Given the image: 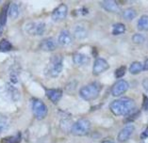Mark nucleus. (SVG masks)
Listing matches in <instances>:
<instances>
[{
    "instance_id": "f257e3e1",
    "label": "nucleus",
    "mask_w": 148,
    "mask_h": 143,
    "mask_svg": "<svg viewBox=\"0 0 148 143\" xmlns=\"http://www.w3.org/2000/svg\"><path fill=\"white\" fill-rule=\"evenodd\" d=\"M136 104L130 98H121L110 103V109L115 116H127L134 111Z\"/></svg>"
},
{
    "instance_id": "f03ea898",
    "label": "nucleus",
    "mask_w": 148,
    "mask_h": 143,
    "mask_svg": "<svg viewBox=\"0 0 148 143\" xmlns=\"http://www.w3.org/2000/svg\"><path fill=\"white\" fill-rule=\"evenodd\" d=\"M63 69V59L60 55L53 56L45 68V73L47 76L55 78L58 77Z\"/></svg>"
},
{
    "instance_id": "7ed1b4c3",
    "label": "nucleus",
    "mask_w": 148,
    "mask_h": 143,
    "mask_svg": "<svg viewBox=\"0 0 148 143\" xmlns=\"http://www.w3.org/2000/svg\"><path fill=\"white\" fill-rule=\"evenodd\" d=\"M101 91V85L98 82H92L84 86L79 91V94L86 101H92L99 96Z\"/></svg>"
},
{
    "instance_id": "20e7f679",
    "label": "nucleus",
    "mask_w": 148,
    "mask_h": 143,
    "mask_svg": "<svg viewBox=\"0 0 148 143\" xmlns=\"http://www.w3.org/2000/svg\"><path fill=\"white\" fill-rule=\"evenodd\" d=\"M91 129V123L87 119H80L72 125L71 133L77 137H84L88 135Z\"/></svg>"
},
{
    "instance_id": "39448f33",
    "label": "nucleus",
    "mask_w": 148,
    "mask_h": 143,
    "mask_svg": "<svg viewBox=\"0 0 148 143\" xmlns=\"http://www.w3.org/2000/svg\"><path fill=\"white\" fill-rule=\"evenodd\" d=\"M31 107L33 115L37 120L45 119L47 115V107L42 100L34 98L31 102Z\"/></svg>"
},
{
    "instance_id": "423d86ee",
    "label": "nucleus",
    "mask_w": 148,
    "mask_h": 143,
    "mask_svg": "<svg viewBox=\"0 0 148 143\" xmlns=\"http://www.w3.org/2000/svg\"><path fill=\"white\" fill-rule=\"evenodd\" d=\"M26 31L33 36H42L45 31V24L44 22H30L26 25Z\"/></svg>"
},
{
    "instance_id": "0eeeda50",
    "label": "nucleus",
    "mask_w": 148,
    "mask_h": 143,
    "mask_svg": "<svg viewBox=\"0 0 148 143\" xmlns=\"http://www.w3.org/2000/svg\"><path fill=\"white\" fill-rule=\"evenodd\" d=\"M67 12H68L67 6L65 4H60L53 10L51 17H52L53 21H55V22H60V21H62L65 19L67 16Z\"/></svg>"
},
{
    "instance_id": "6e6552de",
    "label": "nucleus",
    "mask_w": 148,
    "mask_h": 143,
    "mask_svg": "<svg viewBox=\"0 0 148 143\" xmlns=\"http://www.w3.org/2000/svg\"><path fill=\"white\" fill-rule=\"evenodd\" d=\"M128 89V83L125 80H119L113 85L112 89H111V94L114 97H118L124 94L125 92Z\"/></svg>"
},
{
    "instance_id": "1a4fd4ad",
    "label": "nucleus",
    "mask_w": 148,
    "mask_h": 143,
    "mask_svg": "<svg viewBox=\"0 0 148 143\" xmlns=\"http://www.w3.org/2000/svg\"><path fill=\"white\" fill-rule=\"evenodd\" d=\"M109 67H110V65L106 59L99 58L95 60V64H93L92 74H95V76H99L100 74L104 73L105 71H107L109 69Z\"/></svg>"
},
{
    "instance_id": "9d476101",
    "label": "nucleus",
    "mask_w": 148,
    "mask_h": 143,
    "mask_svg": "<svg viewBox=\"0 0 148 143\" xmlns=\"http://www.w3.org/2000/svg\"><path fill=\"white\" fill-rule=\"evenodd\" d=\"M57 42L55 39L53 38H46V39H44L41 42H40L39 44V47L41 50L42 51H45V52H52L54 51L56 48H57Z\"/></svg>"
},
{
    "instance_id": "9b49d317",
    "label": "nucleus",
    "mask_w": 148,
    "mask_h": 143,
    "mask_svg": "<svg viewBox=\"0 0 148 143\" xmlns=\"http://www.w3.org/2000/svg\"><path fill=\"white\" fill-rule=\"evenodd\" d=\"M134 132V126L132 124H129V125H126L125 128L119 132L118 134V141L119 142H125L127 139L130 138V136L132 135V133Z\"/></svg>"
},
{
    "instance_id": "f8f14e48",
    "label": "nucleus",
    "mask_w": 148,
    "mask_h": 143,
    "mask_svg": "<svg viewBox=\"0 0 148 143\" xmlns=\"http://www.w3.org/2000/svg\"><path fill=\"white\" fill-rule=\"evenodd\" d=\"M46 96L48 97V99L53 103H58L62 97L63 91L60 89H46Z\"/></svg>"
},
{
    "instance_id": "ddd939ff",
    "label": "nucleus",
    "mask_w": 148,
    "mask_h": 143,
    "mask_svg": "<svg viewBox=\"0 0 148 143\" xmlns=\"http://www.w3.org/2000/svg\"><path fill=\"white\" fill-rule=\"evenodd\" d=\"M58 42L61 46H69L72 42H73V38H72L71 33L68 30L64 29L61 30V32L59 35V38H58Z\"/></svg>"
},
{
    "instance_id": "4468645a",
    "label": "nucleus",
    "mask_w": 148,
    "mask_h": 143,
    "mask_svg": "<svg viewBox=\"0 0 148 143\" xmlns=\"http://www.w3.org/2000/svg\"><path fill=\"white\" fill-rule=\"evenodd\" d=\"M102 8L109 12H117L119 10V6L114 0H105L100 3Z\"/></svg>"
},
{
    "instance_id": "2eb2a0df",
    "label": "nucleus",
    "mask_w": 148,
    "mask_h": 143,
    "mask_svg": "<svg viewBox=\"0 0 148 143\" xmlns=\"http://www.w3.org/2000/svg\"><path fill=\"white\" fill-rule=\"evenodd\" d=\"M87 34H88V31L86 29V27L81 26V25H78V26L75 27L74 36L77 40H83V39H85L87 37Z\"/></svg>"
},
{
    "instance_id": "dca6fc26",
    "label": "nucleus",
    "mask_w": 148,
    "mask_h": 143,
    "mask_svg": "<svg viewBox=\"0 0 148 143\" xmlns=\"http://www.w3.org/2000/svg\"><path fill=\"white\" fill-rule=\"evenodd\" d=\"M73 60L75 64L77 65H85L89 62V58L84 54H81V53H75L73 55Z\"/></svg>"
},
{
    "instance_id": "f3484780",
    "label": "nucleus",
    "mask_w": 148,
    "mask_h": 143,
    "mask_svg": "<svg viewBox=\"0 0 148 143\" xmlns=\"http://www.w3.org/2000/svg\"><path fill=\"white\" fill-rule=\"evenodd\" d=\"M8 15L12 19H16L18 17V15H19V7H18L16 3H10V4Z\"/></svg>"
},
{
    "instance_id": "a211bd4d",
    "label": "nucleus",
    "mask_w": 148,
    "mask_h": 143,
    "mask_svg": "<svg viewBox=\"0 0 148 143\" xmlns=\"http://www.w3.org/2000/svg\"><path fill=\"white\" fill-rule=\"evenodd\" d=\"M137 16V12L134 9H125L124 12H122V17L126 21H131Z\"/></svg>"
},
{
    "instance_id": "6ab92c4d",
    "label": "nucleus",
    "mask_w": 148,
    "mask_h": 143,
    "mask_svg": "<svg viewBox=\"0 0 148 143\" xmlns=\"http://www.w3.org/2000/svg\"><path fill=\"white\" fill-rule=\"evenodd\" d=\"M138 29L142 31H148V15H143L138 21Z\"/></svg>"
},
{
    "instance_id": "aec40b11",
    "label": "nucleus",
    "mask_w": 148,
    "mask_h": 143,
    "mask_svg": "<svg viewBox=\"0 0 148 143\" xmlns=\"http://www.w3.org/2000/svg\"><path fill=\"white\" fill-rule=\"evenodd\" d=\"M9 6L10 4H6L2 8L1 12H0V24L3 27H5V25L7 23V18H8V12H9Z\"/></svg>"
},
{
    "instance_id": "412c9836",
    "label": "nucleus",
    "mask_w": 148,
    "mask_h": 143,
    "mask_svg": "<svg viewBox=\"0 0 148 143\" xmlns=\"http://www.w3.org/2000/svg\"><path fill=\"white\" fill-rule=\"evenodd\" d=\"M143 70V66L142 65V63L138 62V61L133 62L130 65V67H129V72H130V74H139Z\"/></svg>"
},
{
    "instance_id": "4be33fe9",
    "label": "nucleus",
    "mask_w": 148,
    "mask_h": 143,
    "mask_svg": "<svg viewBox=\"0 0 148 143\" xmlns=\"http://www.w3.org/2000/svg\"><path fill=\"white\" fill-rule=\"evenodd\" d=\"M21 141V134H17L15 136L8 137L2 139V143H20Z\"/></svg>"
},
{
    "instance_id": "5701e85b",
    "label": "nucleus",
    "mask_w": 148,
    "mask_h": 143,
    "mask_svg": "<svg viewBox=\"0 0 148 143\" xmlns=\"http://www.w3.org/2000/svg\"><path fill=\"white\" fill-rule=\"evenodd\" d=\"M12 45L9 41L2 40L0 42V52H3V53L9 52L12 50Z\"/></svg>"
},
{
    "instance_id": "b1692460",
    "label": "nucleus",
    "mask_w": 148,
    "mask_h": 143,
    "mask_svg": "<svg viewBox=\"0 0 148 143\" xmlns=\"http://www.w3.org/2000/svg\"><path fill=\"white\" fill-rule=\"evenodd\" d=\"M125 31V27L123 24H115L112 27V34L113 35H120Z\"/></svg>"
},
{
    "instance_id": "393cba45",
    "label": "nucleus",
    "mask_w": 148,
    "mask_h": 143,
    "mask_svg": "<svg viewBox=\"0 0 148 143\" xmlns=\"http://www.w3.org/2000/svg\"><path fill=\"white\" fill-rule=\"evenodd\" d=\"M9 126V121L8 119L5 116L0 115V135L3 134L7 130V128Z\"/></svg>"
},
{
    "instance_id": "a878e982",
    "label": "nucleus",
    "mask_w": 148,
    "mask_h": 143,
    "mask_svg": "<svg viewBox=\"0 0 148 143\" xmlns=\"http://www.w3.org/2000/svg\"><path fill=\"white\" fill-rule=\"evenodd\" d=\"M145 41V37L143 34L136 33L132 36V42L136 44H143Z\"/></svg>"
},
{
    "instance_id": "bb28decb",
    "label": "nucleus",
    "mask_w": 148,
    "mask_h": 143,
    "mask_svg": "<svg viewBox=\"0 0 148 143\" xmlns=\"http://www.w3.org/2000/svg\"><path fill=\"white\" fill-rule=\"evenodd\" d=\"M125 72H126V67L125 66H121V67H119L118 69L115 71V77L116 78H121L123 77L125 74Z\"/></svg>"
},
{
    "instance_id": "cd10ccee",
    "label": "nucleus",
    "mask_w": 148,
    "mask_h": 143,
    "mask_svg": "<svg viewBox=\"0 0 148 143\" xmlns=\"http://www.w3.org/2000/svg\"><path fill=\"white\" fill-rule=\"evenodd\" d=\"M140 114V111H136V112H131L130 114H128L127 117H126V119L125 121V123H129V121H133L137 117L139 116Z\"/></svg>"
},
{
    "instance_id": "c85d7f7f",
    "label": "nucleus",
    "mask_w": 148,
    "mask_h": 143,
    "mask_svg": "<svg viewBox=\"0 0 148 143\" xmlns=\"http://www.w3.org/2000/svg\"><path fill=\"white\" fill-rule=\"evenodd\" d=\"M143 108L145 111H148V97L143 95Z\"/></svg>"
},
{
    "instance_id": "c756f323",
    "label": "nucleus",
    "mask_w": 148,
    "mask_h": 143,
    "mask_svg": "<svg viewBox=\"0 0 148 143\" xmlns=\"http://www.w3.org/2000/svg\"><path fill=\"white\" fill-rule=\"evenodd\" d=\"M148 138V128H146L142 133V135H140V138Z\"/></svg>"
},
{
    "instance_id": "7c9ffc66",
    "label": "nucleus",
    "mask_w": 148,
    "mask_h": 143,
    "mask_svg": "<svg viewBox=\"0 0 148 143\" xmlns=\"http://www.w3.org/2000/svg\"><path fill=\"white\" fill-rule=\"evenodd\" d=\"M143 88L148 91V78H146V79H144L143 81Z\"/></svg>"
},
{
    "instance_id": "2f4dec72",
    "label": "nucleus",
    "mask_w": 148,
    "mask_h": 143,
    "mask_svg": "<svg viewBox=\"0 0 148 143\" xmlns=\"http://www.w3.org/2000/svg\"><path fill=\"white\" fill-rule=\"evenodd\" d=\"M143 70L148 71V59L145 60V62H144V64H143Z\"/></svg>"
},
{
    "instance_id": "473e14b6",
    "label": "nucleus",
    "mask_w": 148,
    "mask_h": 143,
    "mask_svg": "<svg viewBox=\"0 0 148 143\" xmlns=\"http://www.w3.org/2000/svg\"><path fill=\"white\" fill-rule=\"evenodd\" d=\"M3 28H4V27H3L1 24H0V36H1L2 33H3Z\"/></svg>"
},
{
    "instance_id": "72a5a7b5",
    "label": "nucleus",
    "mask_w": 148,
    "mask_h": 143,
    "mask_svg": "<svg viewBox=\"0 0 148 143\" xmlns=\"http://www.w3.org/2000/svg\"><path fill=\"white\" fill-rule=\"evenodd\" d=\"M102 143H114V142L111 140H104V141H102Z\"/></svg>"
}]
</instances>
